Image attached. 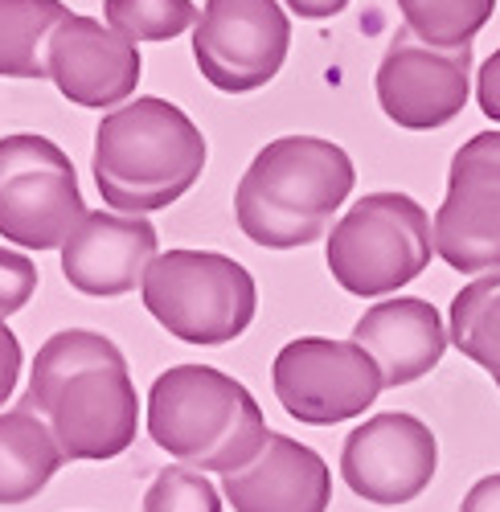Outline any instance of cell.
<instances>
[{"mask_svg": "<svg viewBox=\"0 0 500 512\" xmlns=\"http://www.w3.org/2000/svg\"><path fill=\"white\" fill-rule=\"evenodd\" d=\"M283 5L296 13V17H308V21H324V17H337L349 0H283Z\"/></svg>", "mask_w": 500, "mask_h": 512, "instance_id": "obj_27", "label": "cell"}, {"mask_svg": "<svg viewBox=\"0 0 500 512\" xmlns=\"http://www.w3.org/2000/svg\"><path fill=\"white\" fill-rule=\"evenodd\" d=\"M353 160L320 136L271 140L234 189L238 230L267 250H296L328 234V222L353 193Z\"/></svg>", "mask_w": 500, "mask_h": 512, "instance_id": "obj_2", "label": "cell"}, {"mask_svg": "<svg viewBox=\"0 0 500 512\" xmlns=\"http://www.w3.org/2000/svg\"><path fill=\"white\" fill-rule=\"evenodd\" d=\"M406 29L435 50H468L492 21L496 0H398Z\"/></svg>", "mask_w": 500, "mask_h": 512, "instance_id": "obj_20", "label": "cell"}, {"mask_svg": "<svg viewBox=\"0 0 500 512\" xmlns=\"http://www.w3.org/2000/svg\"><path fill=\"white\" fill-rule=\"evenodd\" d=\"M460 512H500V472L496 476H484L468 488L464 496V508Z\"/></svg>", "mask_w": 500, "mask_h": 512, "instance_id": "obj_26", "label": "cell"}, {"mask_svg": "<svg viewBox=\"0 0 500 512\" xmlns=\"http://www.w3.org/2000/svg\"><path fill=\"white\" fill-rule=\"evenodd\" d=\"M447 336L468 361L492 373L500 390V275H480L455 295L447 312Z\"/></svg>", "mask_w": 500, "mask_h": 512, "instance_id": "obj_19", "label": "cell"}, {"mask_svg": "<svg viewBox=\"0 0 500 512\" xmlns=\"http://www.w3.org/2000/svg\"><path fill=\"white\" fill-rule=\"evenodd\" d=\"M156 263V226L148 218L91 209L62 246V275L74 291L115 300L144 283Z\"/></svg>", "mask_w": 500, "mask_h": 512, "instance_id": "obj_14", "label": "cell"}, {"mask_svg": "<svg viewBox=\"0 0 500 512\" xmlns=\"http://www.w3.org/2000/svg\"><path fill=\"white\" fill-rule=\"evenodd\" d=\"M144 512H222L218 488L193 467H164L144 496Z\"/></svg>", "mask_w": 500, "mask_h": 512, "instance_id": "obj_22", "label": "cell"}, {"mask_svg": "<svg viewBox=\"0 0 500 512\" xmlns=\"http://www.w3.org/2000/svg\"><path fill=\"white\" fill-rule=\"evenodd\" d=\"M66 13L62 0H0V78H46V46Z\"/></svg>", "mask_w": 500, "mask_h": 512, "instance_id": "obj_18", "label": "cell"}, {"mask_svg": "<svg viewBox=\"0 0 500 512\" xmlns=\"http://www.w3.org/2000/svg\"><path fill=\"white\" fill-rule=\"evenodd\" d=\"M435 254L451 271L500 275V132H480L451 156Z\"/></svg>", "mask_w": 500, "mask_h": 512, "instance_id": "obj_10", "label": "cell"}, {"mask_svg": "<svg viewBox=\"0 0 500 512\" xmlns=\"http://www.w3.org/2000/svg\"><path fill=\"white\" fill-rule=\"evenodd\" d=\"M222 496L234 512H324L332 476L312 447L271 431L255 459L222 476Z\"/></svg>", "mask_w": 500, "mask_h": 512, "instance_id": "obj_15", "label": "cell"}, {"mask_svg": "<svg viewBox=\"0 0 500 512\" xmlns=\"http://www.w3.org/2000/svg\"><path fill=\"white\" fill-rule=\"evenodd\" d=\"M37 291V267L29 254L0 246V316L21 312Z\"/></svg>", "mask_w": 500, "mask_h": 512, "instance_id": "obj_23", "label": "cell"}, {"mask_svg": "<svg viewBox=\"0 0 500 512\" xmlns=\"http://www.w3.org/2000/svg\"><path fill=\"white\" fill-rule=\"evenodd\" d=\"M87 205L70 156L33 132L0 140V238L25 250H62Z\"/></svg>", "mask_w": 500, "mask_h": 512, "instance_id": "obj_7", "label": "cell"}, {"mask_svg": "<svg viewBox=\"0 0 500 512\" xmlns=\"http://www.w3.org/2000/svg\"><path fill=\"white\" fill-rule=\"evenodd\" d=\"M382 111L406 132H435L468 107L472 95V46L435 50L419 41L406 25L382 54L373 74Z\"/></svg>", "mask_w": 500, "mask_h": 512, "instance_id": "obj_11", "label": "cell"}, {"mask_svg": "<svg viewBox=\"0 0 500 512\" xmlns=\"http://www.w3.org/2000/svg\"><path fill=\"white\" fill-rule=\"evenodd\" d=\"M95 185L99 197L128 218L169 209L205 168L201 127L169 99H132L99 119L95 132Z\"/></svg>", "mask_w": 500, "mask_h": 512, "instance_id": "obj_3", "label": "cell"}, {"mask_svg": "<svg viewBox=\"0 0 500 512\" xmlns=\"http://www.w3.org/2000/svg\"><path fill=\"white\" fill-rule=\"evenodd\" d=\"M25 353H21V340L13 336V328L0 316V402H9L17 390V377H21Z\"/></svg>", "mask_w": 500, "mask_h": 512, "instance_id": "obj_24", "label": "cell"}, {"mask_svg": "<svg viewBox=\"0 0 500 512\" xmlns=\"http://www.w3.org/2000/svg\"><path fill=\"white\" fill-rule=\"evenodd\" d=\"M291 21L279 0H205L193 25V58L205 82L226 95H250L283 70Z\"/></svg>", "mask_w": 500, "mask_h": 512, "instance_id": "obj_9", "label": "cell"}, {"mask_svg": "<svg viewBox=\"0 0 500 512\" xmlns=\"http://www.w3.org/2000/svg\"><path fill=\"white\" fill-rule=\"evenodd\" d=\"M144 308L185 345H230L255 320L259 291L250 271L218 250H164L148 267Z\"/></svg>", "mask_w": 500, "mask_h": 512, "instance_id": "obj_5", "label": "cell"}, {"mask_svg": "<svg viewBox=\"0 0 500 512\" xmlns=\"http://www.w3.org/2000/svg\"><path fill=\"white\" fill-rule=\"evenodd\" d=\"M103 17L107 25L136 41H173L189 25H197V5L193 0H103Z\"/></svg>", "mask_w": 500, "mask_h": 512, "instance_id": "obj_21", "label": "cell"}, {"mask_svg": "<svg viewBox=\"0 0 500 512\" xmlns=\"http://www.w3.org/2000/svg\"><path fill=\"white\" fill-rule=\"evenodd\" d=\"M271 386L296 422L337 426L378 402L386 377L357 340L296 336L275 353Z\"/></svg>", "mask_w": 500, "mask_h": 512, "instance_id": "obj_8", "label": "cell"}, {"mask_svg": "<svg viewBox=\"0 0 500 512\" xmlns=\"http://www.w3.org/2000/svg\"><path fill=\"white\" fill-rule=\"evenodd\" d=\"M152 443L193 472H238L255 459L271 431L238 377L214 365H173L148 390Z\"/></svg>", "mask_w": 500, "mask_h": 512, "instance_id": "obj_4", "label": "cell"}, {"mask_svg": "<svg viewBox=\"0 0 500 512\" xmlns=\"http://www.w3.org/2000/svg\"><path fill=\"white\" fill-rule=\"evenodd\" d=\"M439 447L423 418L390 410L361 422L341 447V476L369 504H410L435 480Z\"/></svg>", "mask_w": 500, "mask_h": 512, "instance_id": "obj_12", "label": "cell"}, {"mask_svg": "<svg viewBox=\"0 0 500 512\" xmlns=\"http://www.w3.org/2000/svg\"><path fill=\"white\" fill-rule=\"evenodd\" d=\"M476 103H480V111L488 119L500 123V50L488 54L484 66H480V74H476Z\"/></svg>", "mask_w": 500, "mask_h": 512, "instance_id": "obj_25", "label": "cell"}, {"mask_svg": "<svg viewBox=\"0 0 500 512\" xmlns=\"http://www.w3.org/2000/svg\"><path fill=\"white\" fill-rule=\"evenodd\" d=\"M353 340L378 361L386 390H394L427 377L443 361L451 336L443 332V316L435 304L419 300V295H398V300L373 304L357 320Z\"/></svg>", "mask_w": 500, "mask_h": 512, "instance_id": "obj_16", "label": "cell"}, {"mask_svg": "<svg viewBox=\"0 0 500 512\" xmlns=\"http://www.w3.org/2000/svg\"><path fill=\"white\" fill-rule=\"evenodd\" d=\"M21 406L50 426L70 463L123 455L140 426L128 357L91 328H62L37 349Z\"/></svg>", "mask_w": 500, "mask_h": 512, "instance_id": "obj_1", "label": "cell"}, {"mask_svg": "<svg viewBox=\"0 0 500 512\" xmlns=\"http://www.w3.org/2000/svg\"><path fill=\"white\" fill-rule=\"evenodd\" d=\"M46 78L74 107L115 111L140 87V50L111 25L66 13L46 46Z\"/></svg>", "mask_w": 500, "mask_h": 512, "instance_id": "obj_13", "label": "cell"}, {"mask_svg": "<svg viewBox=\"0 0 500 512\" xmlns=\"http://www.w3.org/2000/svg\"><path fill=\"white\" fill-rule=\"evenodd\" d=\"M66 463L58 439L29 406L0 414V504H25Z\"/></svg>", "mask_w": 500, "mask_h": 512, "instance_id": "obj_17", "label": "cell"}, {"mask_svg": "<svg viewBox=\"0 0 500 512\" xmlns=\"http://www.w3.org/2000/svg\"><path fill=\"white\" fill-rule=\"evenodd\" d=\"M328 271L349 295L378 300L419 279L435 254L427 209L406 193H369L328 230Z\"/></svg>", "mask_w": 500, "mask_h": 512, "instance_id": "obj_6", "label": "cell"}]
</instances>
